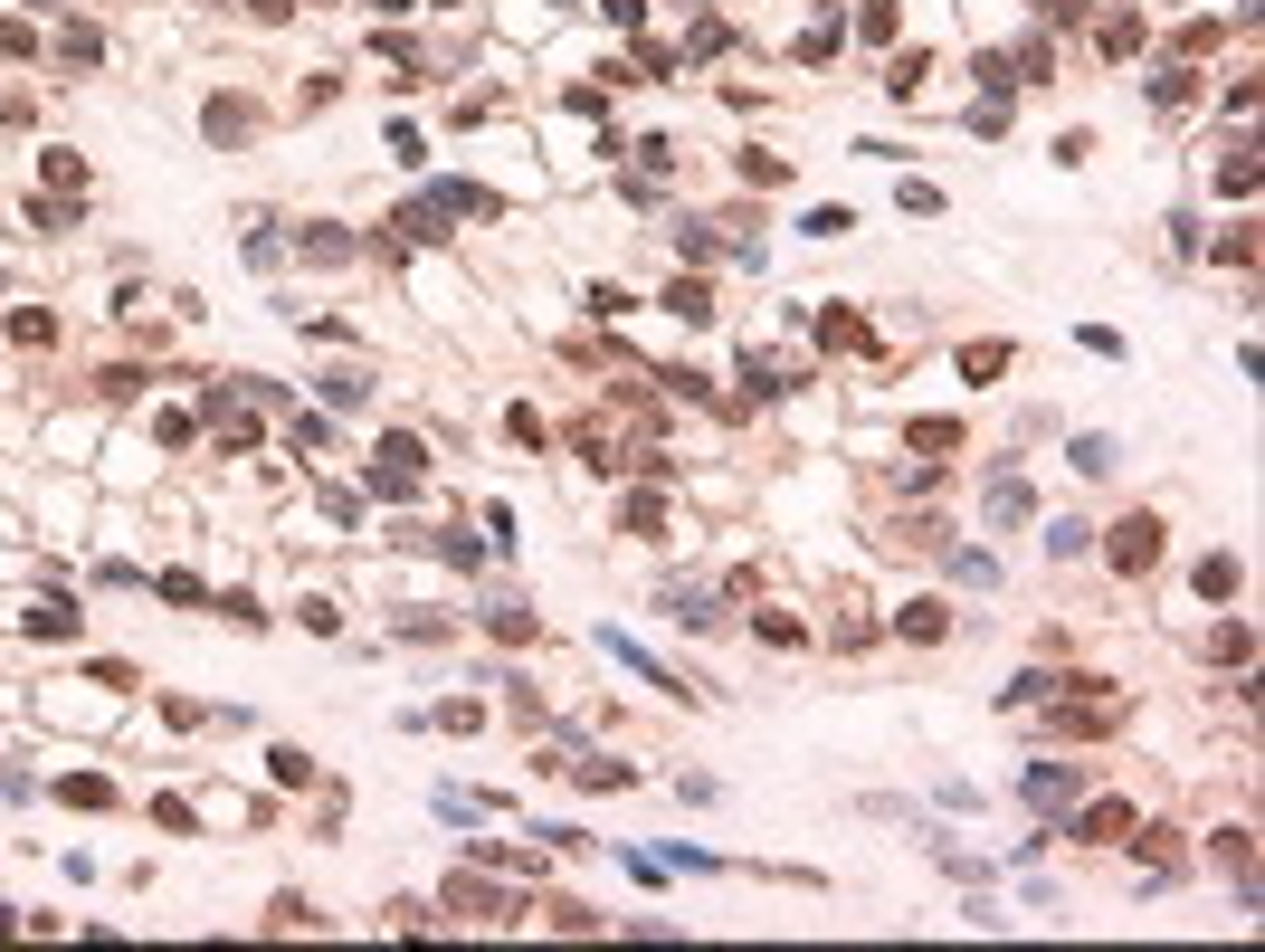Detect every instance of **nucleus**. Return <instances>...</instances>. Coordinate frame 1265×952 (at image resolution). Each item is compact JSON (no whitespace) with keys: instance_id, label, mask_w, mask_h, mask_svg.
Segmentation results:
<instances>
[{"instance_id":"1","label":"nucleus","mask_w":1265,"mask_h":952,"mask_svg":"<svg viewBox=\"0 0 1265 952\" xmlns=\"http://www.w3.org/2000/svg\"><path fill=\"white\" fill-rule=\"evenodd\" d=\"M1076 782H1085L1076 762H1037V772H1028V809H1037V819H1056V809L1076 800Z\"/></svg>"},{"instance_id":"2","label":"nucleus","mask_w":1265,"mask_h":952,"mask_svg":"<svg viewBox=\"0 0 1265 952\" xmlns=\"http://www.w3.org/2000/svg\"><path fill=\"white\" fill-rule=\"evenodd\" d=\"M1151 562H1161V524H1151V515L1113 524V571H1151Z\"/></svg>"},{"instance_id":"3","label":"nucleus","mask_w":1265,"mask_h":952,"mask_svg":"<svg viewBox=\"0 0 1265 952\" xmlns=\"http://www.w3.org/2000/svg\"><path fill=\"white\" fill-rule=\"evenodd\" d=\"M248 134H258V115H248L238 95H219V105H210V143H248Z\"/></svg>"},{"instance_id":"4","label":"nucleus","mask_w":1265,"mask_h":952,"mask_svg":"<svg viewBox=\"0 0 1265 952\" xmlns=\"http://www.w3.org/2000/svg\"><path fill=\"white\" fill-rule=\"evenodd\" d=\"M1123 829H1132V809H1123V800H1095V809L1076 819V838H1123Z\"/></svg>"},{"instance_id":"5","label":"nucleus","mask_w":1265,"mask_h":952,"mask_svg":"<svg viewBox=\"0 0 1265 952\" xmlns=\"http://www.w3.org/2000/svg\"><path fill=\"white\" fill-rule=\"evenodd\" d=\"M666 314H685V324H704V314H714V296H704L695 277H676V286H666Z\"/></svg>"},{"instance_id":"6","label":"nucleus","mask_w":1265,"mask_h":952,"mask_svg":"<svg viewBox=\"0 0 1265 952\" xmlns=\"http://www.w3.org/2000/svg\"><path fill=\"white\" fill-rule=\"evenodd\" d=\"M486 629H495V639H533V610H523V600H495Z\"/></svg>"},{"instance_id":"7","label":"nucleus","mask_w":1265,"mask_h":952,"mask_svg":"<svg viewBox=\"0 0 1265 952\" xmlns=\"http://www.w3.org/2000/svg\"><path fill=\"white\" fill-rule=\"evenodd\" d=\"M1132 48H1142V20H1132V10H1113V20H1103V58H1132Z\"/></svg>"},{"instance_id":"8","label":"nucleus","mask_w":1265,"mask_h":952,"mask_svg":"<svg viewBox=\"0 0 1265 952\" xmlns=\"http://www.w3.org/2000/svg\"><path fill=\"white\" fill-rule=\"evenodd\" d=\"M29 629H39V639H68L76 610H68V600H39V610H29Z\"/></svg>"},{"instance_id":"9","label":"nucleus","mask_w":1265,"mask_h":952,"mask_svg":"<svg viewBox=\"0 0 1265 952\" xmlns=\"http://www.w3.org/2000/svg\"><path fill=\"white\" fill-rule=\"evenodd\" d=\"M894 629H904V639H942V600H914V610L894 619Z\"/></svg>"},{"instance_id":"10","label":"nucleus","mask_w":1265,"mask_h":952,"mask_svg":"<svg viewBox=\"0 0 1265 952\" xmlns=\"http://www.w3.org/2000/svg\"><path fill=\"white\" fill-rule=\"evenodd\" d=\"M961 372H971V381H989V372H1008V343H971V353H961Z\"/></svg>"},{"instance_id":"11","label":"nucleus","mask_w":1265,"mask_h":952,"mask_svg":"<svg viewBox=\"0 0 1265 952\" xmlns=\"http://www.w3.org/2000/svg\"><path fill=\"white\" fill-rule=\"evenodd\" d=\"M305 258L333 267V258H352V238H343V229H305Z\"/></svg>"},{"instance_id":"12","label":"nucleus","mask_w":1265,"mask_h":952,"mask_svg":"<svg viewBox=\"0 0 1265 952\" xmlns=\"http://www.w3.org/2000/svg\"><path fill=\"white\" fill-rule=\"evenodd\" d=\"M1076 467L1085 476H1113V438H1076Z\"/></svg>"},{"instance_id":"13","label":"nucleus","mask_w":1265,"mask_h":952,"mask_svg":"<svg viewBox=\"0 0 1265 952\" xmlns=\"http://www.w3.org/2000/svg\"><path fill=\"white\" fill-rule=\"evenodd\" d=\"M1037 10H1047V20H1085V0H1037Z\"/></svg>"},{"instance_id":"14","label":"nucleus","mask_w":1265,"mask_h":952,"mask_svg":"<svg viewBox=\"0 0 1265 952\" xmlns=\"http://www.w3.org/2000/svg\"><path fill=\"white\" fill-rule=\"evenodd\" d=\"M248 10H258V20H286V10H295V0H248Z\"/></svg>"}]
</instances>
